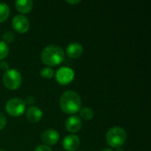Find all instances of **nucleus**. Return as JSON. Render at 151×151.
Segmentation results:
<instances>
[{
    "instance_id": "nucleus-9",
    "label": "nucleus",
    "mask_w": 151,
    "mask_h": 151,
    "mask_svg": "<svg viewBox=\"0 0 151 151\" xmlns=\"http://www.w3.org/2000/svg\"><path fill=\"white\" fill-rule=\"evenodd\" d=\"M59 140V134L54 129H48L42 134V141L44 142V145L50 146L55 145Z\"/></svg>"
},
{
    "instance_id": "nucleus-16",
    "label": "nucleus",
    "mask_w": 151,
    "mask_h": 151,
    "mask_svg": "<svg viewBox=\"0 0 151 151\" xmlns=\"http://www.w3.org/2000/svg\"><path fill=\"white\" fill-rule=\"evenodd\" d=\"M9 54V46L3 41H0V60H3Z\"/></svg>"
},
{
    "instance_id": "nucleus-6",
    "label": "nucleus",
    "mask_w": 151,
    "mask_h": 151,
    "mask_svg": "<svg viewBox=\"0 0 151 151\" xmlns=\"http://www.w3.org/2000/svg\"><path fill=\"white\" fill-rule=\"evenodd\" d=\"M74 71L68 67V66H63L60 67L57 73H56V79L57 81L61 85H66L70 83L73 78H74Z\"/></svg>"
},
{
    "instance_id": "nucleus-21",
    "label": "nucleus",
    "mask_w": 151,
    "mask_h": 151,
    "mask_svg": "<svg viewBox=\"0 0 151 151\" xmlns=\"http://www.w3.org/2000/svg\"><path fill=\"white\" fill-rule=\"evenodd\" d=\"M24 101V103H25V104H33L34 102H35V99H34V97L33 96H27L26 97V99L25 100H23Z\"/></svg>"
},
{
    "instance_id": "nucleus-2",
    "label": "nucleus",
    "mask_w": 151,
    "mask_h": 151,
    "mask_svg": "<svg viewBox=\"0 0 151 151\" xmlns=\"http://www.w3.org/2000/svg\"><path fill=\"white\" fill-rule=\"evenodd\" d=\"M42 61L49 66H56L65 59L63 49L58 45H49L43 49L41 54Z\"/></svg>"
},
{
    "instance_id": "nucleus-22",
    "label": "nucleus",
    "mask_w": 151,
    "mask_h": 151,
    "mask_svg": "<svg viewBox=\"0 0 151 151\" xmlns=\"http://www.w3.org/2000/svg\"><path fill=\"white\" fill-rule=\"evenodd\" d=\"M0 68H1V69H3L4 71H7V70L9 69L8 64H7L6 62H4V61L1 62V63H0Z\"/></svg>"
},
{
    "instance_id": "nucleus-4",
    "label": "nucleus",
    "mask_w": 151,
    "mask_h": 151,
    "mask_svg": "<svg viewBox=\"0 0 151 151\" xmlns=\"http://www.w3.org/2000/svg\"><path fill=\"white\" fill-rule=\"evenodd\" d=\"M22 82V76L17 69H8L3 75L4 85L12 90L19 88Z\"/></svg>"
},
{
    "instance_id": "nucleus-1",
    "label": "nucleus",
    "mask_w": 151,
    "mask_h": 151,
    "mask_svg": "<svg viewBox=\"0 0 151 151\" xmlns=\"http://www.w3.org/2000/svg\"><path fill=\"white\" fill-rule=\"evenodd\" d=\"M59 105L61 110L67 114L77 113L81 107V96L73 90H67L61 96Z\"/></svg>"
},
{
    "instance_id": "nucleus-26",
    "label": "nucleus",
    "mask_w": 151,
    "mask_h": 151,
    "mask_svg": "<svg viewBox=\"0 0 151 151\" xmlns=\"http://www.w3.org/2000/svg\"><path fill=\"white\" fill-rule=\"evenodd\" d=\"M0 151H5V150H0Z\"/></svg>"
},
{
    "instance_id": "nucleus-25",
    "label": "nucleus",
    "mask_w": 151,
    "mask_h": 151,
    "mask_svg": "<svg viewBox=\"0 0 151 151\" xmlns=\"http://www.w3.org/2000/svg\"><path fill=\"white\" fill-rule=\"evenodd\" d=\"M118 150H119V151H122V150H120V148H119V149H118Z\"/></svg>"
},
{
    "instance_id": "nucleus-14",
    "label": "nucleus",
    "mask_w": 151,
    "mask_h": 151,
    "mask_svg": "<svg viewBox=\"0 0 151 151\" xmlns=\"http://www.w3.org/2000/svg\"><path fill=\"white\" fill-rule=\"evenodd\" d=\"M10 15V8L5 3H0V23L8 19Z\"/></svg>"
},
{
    "instance_id": "nucleus-11",
    "label": "nucleus",
    "mask_w": 151,
    "mask_h": 151,
    "mask_svg": "<svg viewBox=\"0 0 151 151\" xmlns=\"http://www.w3.org/2000/svg\"><path fill=\"white\" fill-rule=\"evenodd\" d=\"M83 52V47L78 42H72L66 48V54L69 58H77L81 56Z\"/></svg>"
},
{
    "instance_id": "nucleus-19",
    "label": "nucleus",
    "mask_w": 151,
    "mask_h": 151,
    "mask_svg": "<svg viewBox=\"0 0 151 151\" xmlns=\"http://www.w3.org/2000/svg\"><path fill=\"white\" fill-rule=\"evenodd\" d=\"M5 125H6V119L4 115L0 113V130H2L5 127Z\"/></svg>"
},
{
    "instance_id": "nucleus-12",
    "label": "nucleus",
    "mask_w": 151,
    "mask_h": 151,
    "mask_svg": "<svg viewBox=\"0 0 151 151\" xmlns=\"http://www.w3.org/2000/svg\"><path fill=\"white\" fill-rule=\"evenodd\" d=\"M42 117V111L36 106H30L27 111V118L30 122L36 123L41 120Z\"/></svg>"
},
{
    "instance_id": "nucleus-17",
    "label": "nucleus",
    "mask_w": 151,
    "mask_h": 151,
    "mask_svg": "<svg viewBox=\"0 0 151 151\" xmlns=\"http://www.w3.org/2000/svg\"><path fill=\"white\" fill-rule=\"evenodd\" d=\"M54 75V71L50 67H44L41 71V76L44 79H51Z\"/></svg>"
},
{
    "instance_id": "nucleus-8",
    "label": "nucleus",
    "mask_w": 151,
    "mask_h": 151,
    "mask_svg": "<svg viewBox=\"0 0 151 151\" xmlns=\"http://www.w3.org/2000/svg\"><path fill=\"white\" fill-rule=\"evenodd\" d=\"M81 143L79 136L75 134H69L63 140V148L67 151L76 150Z\"/></svg>"
},
{
    "instance_id": "nucleus-5",
    "label": "nucleus",
    "mask_w": 151,
    "mask_h": 151,
    "mask_svg": "<svg viewBox=\"0 0 151 151\" xmlns=\"http://www.w3.org/2000/svg\"><path fill=\"white\" fill-rule=\"evenodd\" d=\"M5 110L9 115L12 117H19L24 113L26 110V104L21 98L14 97L6 103Z\"/></svg>"
},
{
    "instance_id": "nucleus-20",
    "label": "nucleus",
    "mask_w": 151,
    "mask_h": 151,
    "mask_svg": "<svg viewBox=\"0 0 151 151\" xmlns=\"http://www.w3.org/2000/svg\"><path fill=\"white\" fill-rule=\"evenodd\" d=\"M35 151H52L51 149L49 147V146H46V145H39L36 147L35 150Z\"/></svg>"
},
{
    "instance_id": "nucleus-13",
    "label": "nucleus",
    "mask_w": 151,
    "mask_h": 151,
    "mask_svg": "<svg viewBox=\"0 0 151 151\" xmlns=\"http://www.w3.org/2000/svg\"><path fill=\"white\" fill-rule=\"evenodd\" d=\"M34 3L31 0H18L15 2V7L20 13H27L33 8Z\"/></svg>"
},
{
    "instance_id": "nucleus-10",
    "label": "nucleus",
    "mask_w": 151,
    "mask_h": 151,
    "mask_svg": "<svg viewBox=\"0 0 151 151\" xmlns=\"http://www.w3.org/2000/svg\"><path fill=\"white\" fill-rule=\"evenodd\" d=\"M82 127V122L80 117L73 115L69 117L65 122V128L70 133H77L81 130Z\"/></svg>"
},
{
    "instance_id": "nucleus-7",
    "label": "nucleus",
    "mask_w": 151,
    "mask_h": 151,
    "mask_svg": "<svg viewBox=\"0 0 151 151\" xmlns=\"http://www.w3.org/2000/svg\"><path fill=\"white\" fill-rule=\"evenodd\" d=\"M12 27L14 28V30H16L19 33H26L30 27V23L28 19L22 15V14H19L13 17L12 20Z\"/></svg>"
},
{
    "instance_id": "nucleus-18",
    "label": "nucleus",
    "mask_w": 151,
    "mask_h": 151,
    "mask_svg": "<svg viewBox=\"0 0 151 151\" xmlns=\"http://www.w3.org/2000/svg\"><path fill=\"white\" fill-rule=\"evenodd\" d=\"M3 39H4V42H5L6 44L8 43H11L14 41L15 39V35L13 32L12 31H6L4 34V36H3Z\"/></svg>"
},
{
    "instance_id": "nucleus-24",
    "label": "nucleus",
    "mask_w": 151,
    "mask_h": 151,
    "mask_svg": "<svg viewBox=\"0 0 151 151\" xmlns=\"http://www.w3.org/2000/svg\"><path fill=\"white\" fill-rule=\"evenodd\" d=\"M101 151H113L112 150H111V149H104V150H103Z\"/></svg>"
},
{
    "instance_id": "nucleus-15",
    "label": "nucleus",
    "mask_w": 151,
    "mask_h": 151,
    "mask_svg": "<svg viewBox=\"0 0 151 151\" xmlns=\"http://www.w3.org/2000/svg\"><path fill=\"white\" fill-rule=\"evenodd\" d=\"M80 115L84 120H90L94 117V111L88 107H84L80 110Z\"/></svg>"
},
{
    "instance_id": "nucleus-23",
    "label": "nucleus",
    "mask_w": 151,
    "mask_h": 151,
    "mask_svg": "<svg viewBox=\"0 0 151 151\" xmlns=\"http://www.w3.org/2000/svg\"><path fill=\"white\" fill-rule=\"evenodd\" d=\"M80 2H81L80 0H75V1L67 0V1H66V3H68V4H78V3H80Z\"/></svg>"
},
{
    "instance_id": "nucleus-3",
    "label": "nucleus",
    "mask_w": 151,
    "mask_h": 151,
    "mask_svg": "<svg viewBox=\"0 0 151 151\" xmlns=\"http://www.w3.org/2000/svg\"><path fill=\"white\" fill-rule=\"evenodd\" d=\"M127 140V133L120 127H114L109 129L106 134V142L112 148H120Z\"/></svg>"
}]
</instances>
